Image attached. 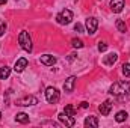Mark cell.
I'll list each match as a JSON object with an SVG mask.
<instances>
[{"label":"cell","instance_id":"6da1fadb","mask_svg":"<svg viewBox=\"0 0 130 128\" xmlns=\"http://www.w3.org/2000/svg\"><path fill=\"white\" fill-rule=\"evenodd\" d=\"M130 92V81H117L109 88V94L115 96L126 95Z\"/></svg>","mask_w":130,"mask_h":128},{"label":"cell","instance_id":"7a4b0ae2","mask_svg":"<svg viewBox=\"0 0 130 128\" xmlns=\"http://www.w3.org/2000/svg\"><path fill=\"white\" fill-rule=\"evenodd\" d=\"M18 44L21 45V48L24 51H27V53L32 51V39H30L29 33L26 32V30H21L20 32V35H18Z\"/></svg>","mask_w":130,"mask_h":128},{"label":"cell","instance_id":"3957f363","mask_svg":"<svg viewBox=\"0 0 130 128\" xmlns=\"http://www.w3.org/2000/svg\"><path fill=\"white\" fill-rule=\"evenodd\" d=\"M59 98H61V94H59V91L56 89V88H47L45 89V99L50 102V104H56L58 101H59Z\"/></svg>","mask_w":130,"mask_h":128},{"label":"cell","instance_id":"277c9868","mask_svg":"<svg viewBox=\"0 0 130 128\" xmlns=\"http://www.w3.org/2000/svg\"><path fill=\"white\" fill-rule=\"evenodd\" d=\"M71 20H73V12L70 9H64L56 15V21L59 24H70Z\"/></svg>","mask_w":130,"mask_h":128},{"label":"cell","instance_id":"5b68a950","mask_svg":"<svg viewBox=\"0 0 130 128\" xmlns=\"http://www.w3.org/2000/svg\"><path fill=\"white\" fill-rule=\"evenodd\" d=\"M85 27H86V33L89 35H94L97 32V27H98V20L95 17H89L85 23Z\"/></svg>","mask_w":130,"mask_h":128},{"label":"cell","instance_id":"8992f818","mask_svg":"<svg viewBox=\"0 0 130 128\" xmlns=\"http://www.w3.org/2000/svg\"><path fill=\"white\" fill-rule=\"evenodd\" d=\"M58 118H59V122H61L62 125H65V127H73V125L76 124L74 116H70V115H67L65 112L59 113V115H58Z\"/></svg>","mask_w":130,"mask_h":128},{"label":"cell","instance_id":"52a82bcc","mask_svg":"<svg viewBox=\"0 0 130 128\" xmlns=\"http://www.w3.org/2000/svg\"><path fill=\"white\" fill-rule=\"evenodd\" d=\"M35 104H38V98H35V96H32V95L17 99V105H24V107H29V105H35Z\"/></svg>","mask_w":130,"mask_h":128},{"label":"cell","instance_id":"ba28073f","mask_svg":"<svg viewBox=\"0 0 130 128\" xmlns=\"http://www.w3.org/2000/svg\"><path fill=\"white\" fill-rule=\"evenodd\" d=\"M76 77L74 75H71V77H68L67 80H65L64 83V91L67 92V94H71L73 91H74V86H76Z\"/></svg>","mask_w":130,"mask_h":128},{"label":"cell","instance_id":"9c48e42d","mask_svg":"<svg viewBox=\"0 0 130 128\" xmlns=\"http://www.w3.org/2000/svg\"><path fill=\"white\" fill-rule=\"evenodd\" d=\"M98 110H100V113H101L103 116H107V115L110 113V110H112V101H110V99H106L103 104L98 105Z\"/></svg>","mask_w":130,"mask_h":128},{"label":"cell","instance_id":"30bf717a","mask_svg":"<svg viewBox=\"0 0 130 128\" xmlns=\"http://www.w3.org/2000/svg\"><path fill=\"white\" fill-rule=\"evenodd\" d=\"M124 8V0H110V9L115 14H120Z\"/></svg>","mask_w":130,"mask_h":128},{"label":"cell","instance_id":"8fae6325","mask_svg":"<svg viewBox=\"0 0 130 128\" xmlns=\"http://www.w3.org/2000/svg\"><path fill=\"white\" fill-rule=\"evenodd\" d=\"M26 66H27V59H26V57H20V59L15 62V65H14V71H15V72H23Z\"/></svg>","mask_w":130,"mask_h":128},{"label":"cell","instance_id":"7c38bea8","mask_svg":"<svg viewBox=\"0 0 130 128\" xmlns=\"http://www.w3.org/2000/svg\"><path fill=\"white\" fill-rule=\"evenodd\" d=\"M118 60V54L117 53H109L107 56H104V59H103V63L107 65V66H112V65L115 63Z\"/></svg>","mask_w":130,"mask_h":128},{"label":"cell","instance_id":"4fadbf2b","mask_svg":"<svg viewBox=\"0 0 130 128\" xmlns=\"http://www.w3.org/2000/svg\"><path fill=\"white\" fill-rule=\"evenodd\" d=\"M41 63L47 65V66H53L56 63V57L52 54H44V56H41Z\"/></svg>","mask_w":130,"mask_h":128},{"label":"cell","instance_id":"5bb4252c","mask_svg":"<svg viewBox=\"0 0 130 128\" xmlns=\"http://www.w3.org/2000/svg\"><path fill=\"white\" fill-rule=\"evenodd\" d=\"M85 127H92V128H97L98 127V119L95 116H88L85 119Z\"/></svg>","mask_w":130,"mask_h":128},{"label":"cell","instance_id":"9a60e30c","mask_svg":"<svg viewBox=\"0 0 130 128\" xmlns=\"http://www.w3.org/2000/svg\"><path fill=\"white\" fill-rule=\"evenodd\" d=\"M15 121L17 122H20V124H27L29 122V115H26V113H17L15 115Z\"/></svg>","mask_w":130,"mask_h":128},{"label":"cell","instance_id":"2e32d148","mask_svg":"<svg viewBox=\"0 0 130 128\" xmlns=\"http://www.w3.org/2000/svg\"><path fill=\"white\" fill-rule=\"evenodd\" d=\"M9 74H11V68L9 66H2L0 68V78L2 80H6L9 77Z\"/></svg>","mask_w":130,"mask_h":128},{"label":"cell","instance_id":"e0dca14e","mask_svg":"<svg viewBox=\"0 0 130 128\" xmlns=\"http://www.w3.org/2000/svg\"><path fill=\"white\" fill-rule=\"evenodd\" d=\"M127 116H129V115H127V112H126V110H121V112H118V113H117L115 121H117V122H124V121L127 119Z\"/></svg>","mask_w":130,"mask_h":128},{"label":"cell","instance_id":"ac0fdd59","mask_svg":"<svg viewBox=\"0 0 130 128\" xmlns=\"http://www.w3.org/2000/svg\"><path fill=\"white\" fill-rule=\"evenodd\" d=\"M115 26H117V29L120 30V32H126L127 30V26H126V23L123 21V20H117V23H115Z\"/></svg>","mask_w":130,"mask_h":128},{"label":"cell","instance_id":"d6986e66","mask_svg":"<svg viewBox=\"0 0 130 128\" xmlns=\"http://www.w3.org/2000/svg\"><path fill=\"white\" fill-rule=\"evenodd\" d=\"M71 45H73L74 48H83V45H85V44H83V41H82V39L74 38V39L71 41Z\"/></svg>","mask_w":130,"mask_h":128},{"label":"cell","instance_id":"ffe728a7","mask_svg":"<svg viewBox=\"0 0 130 128\" xmlns=\"http://www.w3.org/2000/svg\"><path fill=\"white\" fill-rule=\"evenodd\" d=\"M67 115H70V116H76V110H74V107L71 105V104H68V105H65V110H64Z\"/></svg>","mask_w":130,"mask_h":128},{"label":"cell","instance_id":"44dd1931","mask_svg":"<svg viewBox=\"0 0 130 128\" xmlns=\"http://www.w3.org/2000/svg\"><path fill=\"white\" fill-rule=\"evenodd\" d=\"M121 71H123V74H124L126 77H130V63H124Z\"/></svg>","mask_w":130,"mask_h":128},{"label":"cell","instance_id":"7402d4cb","mask_svg":"<svg viewBox=\"0 0 130 128\" xmlns=\"http://www.w3.org/2000/svg\"><path fill=\"white\" fill-rule=\"evenodd\" d=\"M106 50H107V44L100 41V42H98V51H100V53H103V51H106Z\"/></svg>","mask_w":130,"mask_h":128},{"label":"cell","instance_id":"603a6c76","mask_svg":"<svg viewBox=\"0 0 130 128\" xmlns=\"http://www.w3.org/2000/svg\"><path fill=\"white\" fill-rule=\"evenodd\" d=\"M5 30H6V23L3 20H0V36H3Z\"/></svg>","mask_w":130,"mask_h":128},{"label":"cell","instance_id":"cb8c5ba5","mask_svg":"<svg viewBox=\"0 0 130 128\" xmlns=\"http://www.w3.org/2000/svg\"><path fill=\"white\" fill-rule=\"evenodd\" d=\"M41 125H52V127H59V124H58V122H53V121H44V122H41Z\"/></svg>","mask_w":130,"mask_h":128},{"label":"cell","instance_id":"d4e9b609","mask_svg":"<svg viewBox=\"0 0 130 128\" xmlns=\"http://www.w3.org/2000/svg\"><path fill=\"white\" fill-rule=\"evenodd\" d=\"M74 30H76V32H79V33H82V32H83V26L77 23V24L74 26Z\"/></svg>","mask_w":130,"mask_h":128},{"label":"cell","instance_id":"484cf974","mask_svg":"<svg viewBox=\"0 0 130 128\" xmlns=\"http://www.w3.org/2000/svg\"><path fill=\"white\" fill-rule=\"evenodd\" d=\"M80 107H82V109H88V107H89V104H88L86 101H82V102H80Z\"/></svg>","mask_w":130,"mask_h":128},{"label":"cell","instance_id":"4316f807","mask_svg":"<svg viewBox=\"0 0 130 128\" xmlns=\"http://www.w3.org/2000/svg\"><path fill=\"white\" fill-rule=\"evenodd\" d=\"M68 59H70V60H74V59H76V54H70V57H68Z\"/></svg>","mask_w":130,"mask_h":128},{"label":"cell","instance_id":"83f0119b","mask_svg":"<svg viewBox=\"0 0 130 128\" xmlns=\"http://www.w3.org/2000/svg\"><path fill=\"white\" fill-rule=\"evenodd\" d=\"M6 2H8V0H0V5H5Z\"/></svg>","mask_w":130,"mask_h":128},{"label":"cell","instance_id":"f1b7e54d","mask_svg":"<svg viewBox=\"0 0 130 128\" xmlns=\"http://www.w3.org/2000/svg\"><path fill=\"white\" fill-rule=\"evenodd\" d=\"M0 119H2V113H0Z\"/></svg>","mask_w":130,"mask_h":128}]
</instances>
